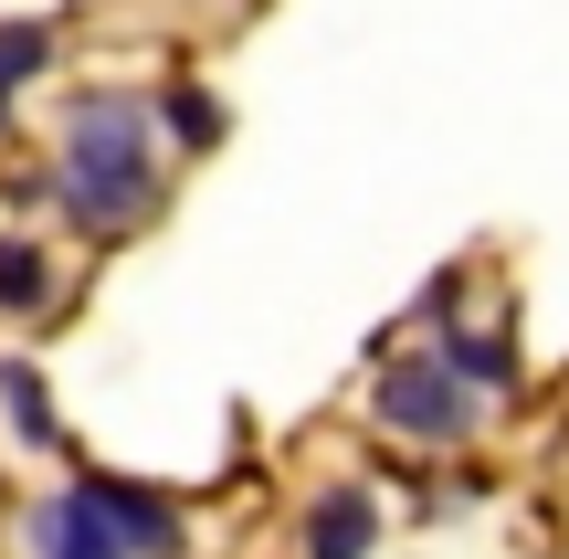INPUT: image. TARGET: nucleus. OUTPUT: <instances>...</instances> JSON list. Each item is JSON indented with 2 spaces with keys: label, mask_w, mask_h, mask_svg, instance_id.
Instances as JSON below:
<instances>
[{
  "label": "nucleus",
  "mask_w": 569,
  "mask_h": 559,
  "mask_svg": "<svg viewBox=\"0 0 569 559\" xmlns=\"http://www.w3.org/2000/svg\"><path fill=\"white\" fill-rule=\"evenodd\" d=\"M42 53H53V42H42V21H11V32H0V117H11V96L42 74Z\"/></svg>",
  "instance_id": "obj_9"
},
{
  "label": "nucleus",
  "mask_w": 569,
  "mask_h": 559,
  "mask_svg": "<svg viewBox=\"0 0 569 559\" xmlns=\"http://www.w3.org/2000/svg\"><path fill=\"white\" fill-rule=\"evenodd\" d=\"M475 401H486V391H465V380L443 370V349L380 370V422H390V433H411V443H465L475 433Z\"/></svg>",
  "instance_id": "obj_2"
},
{
  "label": "nucleus",
  "mask_w": 569,
  "mask_h": 559,
  "mask_svg": "<svg viewBox=\"0 0 569 559\" xmlns=\"http://www.w3.org/2000/svg\"><path fill=\"white\" fill-rule=\"evenodd\" d=\"M84 497L106 507V528L127 539V559H180V507L159 486H127V476H74Z\"/></svg>",
  "instance_id": "obj_3"
},
{
  "label": "nucleus",
  "mask_w": 569,
  "mask_h": 559,
  "mask_svg": "<svg viewBox=\"0 0 569 559\" xmlns=\"http://www.w3.org/2000/svg\"><path fill=\"white\" fill-rule=\"evenodd\" d=\"M0 412H11V433L32 443V455H53L63 422H53V391L32 380V359H0Z\"/></svg>",
  "instance_id": "obj_6"
},
{
  "label": "nucleus",
  "mask_w": 569,
  "mask_h": 559,
  "mask_svg": "<svg viewBox=\"0 0 569 559\" xmlns=\"http://www.w3.org/2000/svg\"><path fill=\"white\" fill-rule=\"evenodd\" d=\"M369 539H380V507H369L359 486L306 507V559H369Z\"/></svg>",
  "instance_id": "obj_5"
},
{
  "label": "nucleus",
  "mask_w": 569,
  "mask_h": 559,
  "mask_svg": "<svg viewBox=\"0 0 569 559\" xmlns=\"http://www.w3.org/2000/svg\"><path fill=\"white\" fill-rule=\"evenodd\" d=\"M159 117H169V138H180V148H211V138H222V106H211L201 84H169Z\"/></svg>",
  "instance_id": "obj_10"
},
{
  "label": "nucleus",
  "mask_w": 569,
  "mask_h": 559,
  "mask_svg": "<svg viewBox=\"0 0 569 559\" xmlns=\"http://www.w3.org/2000/svg\"><path fill=\"white\" fill-rule=\"evenodd\" d=\"M53 201L74 211L84 232H127L148 201H159V148H148V106L138 96H74Z\"/></svg>",
  "instance_id": "obj_1"
},
{
  "label": "nucleus",
  "mask_w": 569,
  "mask_h": 559,
  "mask_svg": "<svg viewBox=\"0 0 569 559\" xmlns=\"http://www.w3.org/2000/svg\"><path fill=\"white\" fill-rule=\"evenodd\" d=\"M21 539H32V559H127V539L106 528V507L84 497V486H63V497H42L32 518H21Z\"/></svg>",
  "instance_id": "obj_4"
},
{
  "label": "nucleus",
  "mask_w": 569,
  "mask_h": 559,
  "mask_svg": "<svg viewBox=\"0 0 569 559\" xmlns=\"http://www.w3.org/2000/svg\"><path fill=\"white\" fill-rule=\"evenodd\" d=\"M443 370L465 380V391H507L517 359H507V338H443Z\"/></svg>",
  "instance_id": "obj_8"
},
{
  "label": "nucleus",
  "mask_w": 569,
  "mask_h": 559,
  "mask_svg": "<svg viewBox=\"0 0 569 559\" xmlns=\"http://www.w3.org/2000/svg\"><path fill=\"white\" fill-rule=\"evenodd\" d=\"M0 307H11V317H42V307H53V253L21 243V232H0Z\"/></svg>",
  "instance_id": "obj_7"
}]
</instances>
